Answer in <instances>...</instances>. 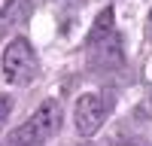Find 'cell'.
Segmentation results:
<instances>
[{
	"label": "cell",
	"mask_w": 152,
	"mask_h": 146,
	"mask_svg": "<svg viewBox=\"0 0 152 146\" xmlns=\"http://www.w3.org/2000/svg\"><path fill=\"white\" fill-rule=\"evenodd\" d=\"M61 128V104L55 97L46 101L28 116V122L9 131V146H40Z\"/></svg>",
	"instance_id": "cell-1"
},
{
	"label": "cell",
	"mask_w": 152,
	"mask_h": 146,
	"mask_svg": "<svg viewBox=\"0 0 152 146\" xmlns=\"http://www.w3.org/2000/svg\"><path fill=\"white\" fill-rule=\"evenodd\" d=\"M3 76L9 85H28L37 76V58L24 36L9 40V46L3 49Z\"/></svg>",
	"instance_id": "cell-2"
},
{
	"label": "cell",
	"mask_w": 152,
	"mask_h": 146,
	"mask_svg": "<svg viewBox=\"0 0 152 146\" xmlns=\"http://www.w3.org/2000/svg\"><path fill=\"white\" fill-rule=\"evenodd\" d=\"M104 116H107V107H104V97L100 94H82L76 101V131L82 137H91V134L100 131L104 125Z\"/></svg>",
	"instance_id": "cell-3"
},
{
	"label": "cell",
	"mask_w": 152,
	"mask_h": 146,
	"mask_svg": "<svg viewBox=\"0 0 152 146\" xmlns=\"http://www.w3.org/2000/svg\"><path fill=\"white\" fill-rule=\"evenodd\" d=\"M31 15H34V0H6L3 9H0V36H3L9 28L28 24Z\"/></svg>",
	"instance_id": "cell-4"
},
{
	"label": "cell",
	"mask_w": 152,
	"mask_h": 146,
	"mask_svg": "<svg viewBox=\"0 0 152 146\" xmlns=\"http://www.w3.org/2000/svg\"><path fill=\"white\" fill-rule=\"evenodd\" d=\"M110 34H113V9L107 6V9L94 18V28H91V34H88V46L100 43V40H104V36H110Z\"/></svg>",
	"instance_id": "cell-5"
},
{
	"label": "cell",
	"mask_w": 152,
	"mask_h": 146,
	"mask_svg": "<svg viewBox=\"0 0 152 146\" xmlns=\"http://www.w3.org/2000/svg\"><path fill=\"white\" fill-rule=\"evenodd\" d=\"M9 113H12V101L6 94H0V128H3V122L9 119Z\"/></svg>",
	"instance_id": "cell-6"
},
{
	"label": "cell",
	"mask_w": 152,
	"mask_h": 146,
	"mask_svg": "<svg viewBox=\"0 0 152 146\" xmlns=\"http://www.w3.org/2000/svg\"><path fill=\"white\" fill-rule=\"evenodd\" d=\"M149 36H152V12H149Z\"/></svg>",
	"instance_id": "cell-7"
}]
</instances>
